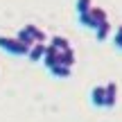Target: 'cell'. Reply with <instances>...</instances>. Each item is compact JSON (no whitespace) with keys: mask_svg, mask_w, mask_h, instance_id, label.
<instances>
[{"mask_svg":"<svg viewBox=\"0 0 122 122\" xmlns=\"http://www.w3.org/2000/svg\"><path fill=\"white\" fill-rule=\"evenodd\" d=\"M16 39L20 41V43H25V45H30V48H34L36 45V41L32 39V34L27 32V27H23V30H18V34H16Z\"/></svg>","mask_w":122,"mask_h":122,"instance_id":"9","label":"cell"},{"mask_svg":"<svg viewBox=\"0 0 122 122\" xmlns=\"http://www.w3.org/2000/svg\"><path fill=\"white\" fill-rule=\"evenodd\" d=\"M0 50H5V52H9V54H16V57H27L30 54V45H25V43H20V41L16 39V36H0Z\"/></svg>","mask_w":122,"mask_h":122,"instance_id":"1","label":"cell"},{"mask_svg":"<svg viewBox=\"0 0 122 122\" xmlns=\"http://www.w3.org/2000/svg\"><path fill=\"white\" fill-rule=\"evenodd\" d=\"M115 100H118V84L109 81V84H106V109H113Z\"/></svg>","mask_w":122,"mask_h":122,"instance_id":"5","label":"cell"},{"mask_svg":"<svg viewBox=\"0 0 122 122\" xmlns=\"http://www.w3.org/2000/svg\"><path fill=\"white\" fill-rule=\"evenodd\" d=\"M45 52H48V45H45V43H36L34 48L30 50V54H27V59H30L32 63H36V61L45 59Z\"/></svg>","mask_w":122,"mask_h":122,"instance_id":"4","label":"cell"},{"mask_svg":"<svg viewBox=\"0 0 122 122\" xmlns=\"http://www.w3.org/2000/svg\"><path fill=\"white\" fill-rule=\"evenodd\" d=\"M72 63H75V50L61 52V57H59V66H68V68H72Z\"/></svg>","mask_w":122,"mask_h":122,"instance_id":"10","label":"cell"},{"mask_svg":"<svg viewBox=\"0 0 122 122\" xmlns=\"http://www.w3.org/2000/svg\"><path fill=\"white\" fill-rule=\"evenodd\" d=\"M59 57H61V52L57 48H52V45H48V52H45V59H43V66L48 70H52L54 66H59Z\"/></svg>","mask_w":122,"mask_h":122,"instance_id":"3","label":"cell"},{"mask_svg":"<svg viewBox=\"0 0 122 122\" xmlns=\"http://www.w3.org/2000/svg\"><path fill=\"white\" fill-rule=\"evenodd\" d=\"M70 70H72V68H68V66H54L50 72H52L57 79H66V77H70Z\"/></svg>","mask_w":122,"mask_h":122,"instance_id":"13","label":"cell"},{"mask_svg":"<svg viewBox=\"0 0 122 122\" xmlns=\"http://www.w3.org/2000/svg\"><path fill=\"white\" fill-rule=\"evenodd\" d=\"M25 27H27V32L32 34V39H34L36 43H45V39H48V36H45L43 30H39L36 25H25Z\"/></svg>","mask_w":122,"mask_h":122,"instance_id":"8","label":"cell"},{"mask_svg":"<svg viewBox=\"0 0 122 122\" xmlns=\"http://www.w3.org/2000/svg\"><path fill=\"white\" fill-rule=\"evenodd\" d=\"M91 104L93 106H106V84H104V86H93V91H91Z\"/></svg>","mask_w":122,"mask_h":122,"instance_id":"2","label":"cell"},{"mask_svg":"<svg viewBox=\"0 0 122 122\" xmlns=\"http://www.w3.org/2000/svg\"><path fill=\"white\" fill-rule=\"evenodd\" d=\"M113 45H115L118 50H122V25L115 30V34H113Z\"/></svg>","mask_w":122,"mask_h":122,"instance_id":"15","label":"cell"},{"mask_svg":"<svg viewBox=\"0 0 122 122\" xmlns=\"http://www.w3.org/2000/svg\"><path fill=\"white\" fill-rule=\"evenodd\" d=\"M50 45L57 48L59 52H68V50H72V48H70V41L66 39V36H52V39H50Z\"/></svg>","mask_w":122,"mask_h":122,"instance_id":"6","label":"cell"},{"mask_svg":"<svg viewBox=\"0 0 122 122\" xmlns=\"http://www.w3.org/2000/svg\"><path fill=\"white\" fill-rule=\"evenodd\" d=\"M109 34H111V23L104 20V23L95 30V39H97V41H106V39H109Z\"/></svg>","mask_w":122,"mask_h":122,"instance_id":"7","label":"cell"},{"mask_svg":"<svg viewBox=\"0 0 122 122\" xmlns=\"http://www.w3.org/2000/svg\"><path fill=\"white\" fill-rule=\"evenodd\" d=\"M79 25H84V27H88V30H97V23H95V18L91 16V11L88 14H84V16H79Z\"/></svg>","mask_w":122,"mask_h":122,"instance_id":"11","label":"cell"},{"mask_svg":"<svg viewBox=\"0 0 122 122\" xmlns=\"http://www.w3.org/2000/svg\"><path fill=\"white\" fill-rule=\"evenodd\" d=\"M91 16L95 18V23H97V25H102L104 20H109V16H106V11H104L102 7H93V9H91Z\"/></svg>","mask_w":122,"mask_h":122,"instance_id":"12","label":"cell"},{"mask_svg":"<svg viewBox=\"0 0 122 122\" xmlns=\"http://www.w3.org/2000/svg\"><path fill=\"white\" fill-rule=\"evenodd\" d=\"M93 9V0H77V16H84Z\"/></svg>","mask_w":122,"mask_h":122,"instance_id":"14","label":"cell"}]
</instances>
